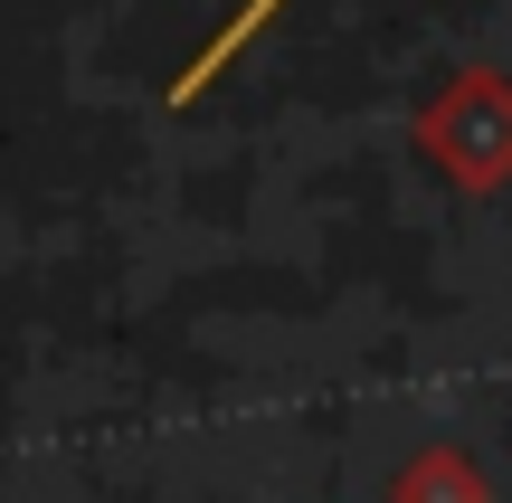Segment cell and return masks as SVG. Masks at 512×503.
Here are the masks:
<instances>
[{
	"label": "cell",
	"instance_id": "1",
	"mask_svg": "<svg viewBox=\"0 0 512 503\" xmlns=\"http://www.w3.org/2000/svg\"><path fill=\"white\" fill-rule=\"evenodd\" d=\"M266 10H275V0H247V10H238V19H228V29H219V38H209V57H200V67H190V76H181V95H190V86H200V76H219V67H228V57H238V48H247V38H256V19H266Z\"/></svg>",
	"mask_w": 512,
	"mask_h": 503
}]
</instances>
